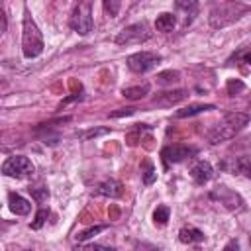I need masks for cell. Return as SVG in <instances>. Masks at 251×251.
Returning a JSON list of instances; mask_svg holds the SVG:
<instances>
[{"label":"cell","instance_id":"cell-2","mask_svg":"<svg viewBox=\"0 0 251 251\" xmlns=\"http://www.w3.org/2000/svg\"><path fill=\"white\" fill-rule=\"evenodd\" d=\"M22 51L25 59H35L43 53V37L35 24V20L25 10L24 16V27H22Z\"/></svg>","mask_w":251,"mask_h":251},{"label":"cell","instance_id":"cell-4","mask_svg":"<svg viewBox=\"0 0 251 251\" xmlns=\"http://www.w3.org/2000/svg\"><path fill=\"white\" fill-rule=\"evenodd\" d=\"M35 171L33 163L24 157V155H14V157H8L2 165V173L6 176H14V178H27L31 176Z\"/></svg>","mask_w":251,"mask_h":251},{"label":"cell","instance_id":"cell-24","mask_svg":"<svg viewBox=\"0 0 251 251\" xmlns=\"http://www.w3.org/2000/svg\"><path fill=\"white\" fill-rule=\"evenodd\" d=\"M29 192H31V196L37 200V202H47V198H49V190L45 188V186H37V188H29Z\"/></svg>","mask_w":251,"mask_h":251},{"label":"cell","instance_id":"cell-16","mask_svg":"<svg viewBox=\"0 0 251 251\" xmlns=\"http://www.w3.org/2000/svg\"><path fill=\"white\" fill-rule=\"evenodd\" d=\"M149 84L143 82V84H137V86H127V88H122V96L127 98V100H139L143 98L145 94H149Z\"/></svg>","mask_w":251,"mask_h":251},{"label":"cell","instance_id":"cell-23","mask_svg":"<svg viewBox=\"0 0 251 251\" xmlns=\"http://www.w3.org/2000/svg\"><path fill=\"white\" fill-rule=\"evenodd\" d=\"M75 251H116L112 247H104V245H96V243H80L75 247Z\"/></svg>","mask_w":251,"mask_h":251},{"label":"cell","instance_id":"cell-30","mask_svg":"<svg viewBox=\"0 0 251 251\" xmlns=\"http://www.w3.org/2000/svg\"><path fill=\"white\" fill-rule=\"evenodd\" d=\"M237 59H243V63L251 65V49H245V51H241V53L237 55Z\"/></svg>","mask_w":251,"mask_h":251},{"label":"cell","instance_id":"cell-33","mask_svg":"<svg viewBox=\"0 0 251 251\" xmlns=\"http://www.w3.org/2000/svg\"><path fill=\"white\" fill-rule=\"evenodd\" d=\"M6 31V14L4 10H0V35Z\"/></svg>","mask_w":251,"mask_h":251},{"label":"cell","instance_id":"cell-18","mask_svg":"<svg viewBox=\"0 0 251 251\" xmlns=\"http://www.w3.org/2000/svg\"><path fill=\"white\" fill-rule=\"evenodd\" d=\"M231 171L233 173H239V175H245L247 178H251V159L249 157H237L231 161Z\"/></svg>","mask_w":251,"mask_h":251},{"label":"cell","instance_id":"cell-13","mask_svg":"<svg viewBox=\"0 0 251 251\" xmlns=\"http://www.w3.org/2000/svg\"><path fill=\"white\" fill-rule=\"evenodd\" d=\"M8 204H10V210H12L16 216H25V214H29V210H31L29 200H25L24 196L14 194V192L8 196Z\"/></svg>","mask_w":251,"mask_h":251},{"label":"cell","instance_id":"cell-20","mask_svg":"<svg viewBox=\"0 0 251 251\" xmlns=\"http://www.w3.org/2000/svg\"><path fill=\"white\" fill-rule=\"evenodd\" d=\"M47 218H49V208H41V210H37L35 220L29 224V227H31V229H39V227L47 222Z\"/></svg>","mask_w":251,"mask_h":251},{"label":"cell","instance_id":"cell-19","mask_svg":"<svg viewBox=\"0 0 251 251\" xmlns=\"http://www.w3.org/2000/svg\"><path fill=\"white\" fill-rule=\"evenodd\" d=\"M180 80V73L178 71H163L157 75V82L159 84H175Z\"/></svg>","mask_w":251,"mask_h":251},{"label":"cell","instance_id":"cell-17","mask_svg":"<svg viewBox=\"0 0 251 251\" xmlns=\"http://www.w3.org/2000/svg\"><path fill=\"white\" fill-rule=\"evenodd\" d=\"M204 237L206 235L196 227H182L178 231V239L182 243H200V241H204Z\"/></svg>","mask_w":251,"mask_h":251},{"label":"cell","instance_id":"cell-27","mask_svg":"<svg viewBox=\"0 0 251 251\" xmlns=\"http://www.w3.org/2000/svg\"><path fill=\"white\" fill-rule=\"evenodd\" d=\"M104 10L106 12H110V16H116L118 14V10H120V2H116V0H112V2H104Z\"/></svg>","mask_w":251,"mask_h":251},{"label":"cell","instance_id":"cell-25","mask_svg":"<svg viewBox=\"0 0 251 251\" xmlns=\"http://www.w3.org/2000/svg\"><path fill=\"white\" fill-rule=\"evenodd\" d=\"M241 90H245V84H243L241 80H229V82H227V94H229V96H235V94H239Z\"/></svg>","mask_w":251,"mask_h":251},{"label":"cell","instance_id":"cell-1","mask_svg":"<svg viewBox=\"0 0 251 251\" xmlns=\"http://www.w3.org/2000/svg\"><path fill=\"white\" fill-rule=\"evenodd\" d=\"M247 122H249V116H247V114H243V112H229V114H226V116L212 127V131L208 133V141H210L212 145H218V143H222V141H227V139H231L237 131H241V129L247 126Z\"/></svg>","mask_w":251,"mask_h":251},{"label":"cell","instance_id":"cell-12","mask_svg":"<svg viewBox=\"0 0 251 251\" xmlns=\"http://www.w3.org/2000/svg\"><path fill=\"white\" fill-rule=\"evenodd\" d=\"M188 96V92L186 90H173V92H161V94H157L155 98H153V104H157V106H173V104H176V102H180V100H184Z\"/></svg>","mask_w":251,"mask_h":251},{"label":"cell","instance_id":"cell-9","mask_svg":"<svg viewBox=\"0 0 251 251\" xmlns=\"http://www.w3.org/2000/svg\"><path fill=\"white\" fill-rule=\"evenodd\" d=\"M212 175H214V169H212V165L208 161H198L190 169V176L194 178L196 184H206L212 178Z\"/></svg>","mask_w":251,"mask_h":251},{"label":"cell","instance_id":"cell-11","mask_svg":"<svg viewBox=\"0 0 251 251\" xmlns=\"http://www.w3.org/2000/svg\"><path fill=\"white\" fill-rule=\"evenodd\" d=\"M122 192H124V186H122V182L116 180V178H108V180H104V182H100V184L96 186V194H100V196L118 198V196H122Z\"/></svg>","mask_w":251,"mask_h":251},{"label":"cell","instance_id":"cell-5","mask_svg":"<svg viewBox=\"0 0 251 251\" xmlns=\"http://www.w3.org/2000/svg\"><path fill=\"white\" fill-rule=\"evenodd\" d=\"M237 10H245L241 4H220L210 12V24L214 27H224L231 22H235L237 18H241L237 14Z\"/></svg>","mask_w":251,"mask_h":251},{"label":"cell","instance_id":"cell-28","mask_svg":"<svg viewBox=\"0 0 251 251\" xmlns=\"http://www.w3.org/2000/svg\"><path fill=\"white\" fill-rule=\"evenodd\" d=\"M110 129H106V127H100V129H88V131H84L82 133V137L84 139H90V137H98V135H104V133H108Z\"/></svg>","mask_w":251,"mask_h":251},{"label":"cell","instance_id":"cell-32","mask_svg":"<svg viewBox=\"0 0 251 251\" xmlns=\"http://www.w3.org/2000/svg\"><path fill=\"white\" fill-rule=\"evenodd\" d=\"M178 8H184V10H196V4L194 2H176Z\"/></svg>","mask_w":251,"mask_h":251},{"label":"cell","instance_id":"cell-10","mask_svg":"<svg viewBox=\"0 0 251 251\" xmlns=\"http://www.w3.org/2000/svg\"><path fill=\"white\" fill-rule=\"evenodd\" d=\"M212 198H216V200H220L226 208H229V210H233V208H237L239 204H241V198L233 192V190H229V188H218V190H214L212 192Z\"/></svg>","mask_w":251,"mask_h":251},{"label":"cell","instance_id":"cell-14","mask_svg":"<svg viewBox=\"0 0 251 251\" xmlns=\"http://www.w3.org/2000/svg\"><path fill=\"white\" fill-rule=\"evenodd\" d=\"M216 106L214 104H190L186 108H180L175 112V118H190V116H196L200 112H208V110H214Z\"/></svg>","mask_w":251,"mask_h":251},{"label":"cell","instance_id":"cell-15","mask_svg":"<svg viewBox=\"0 0 251 251\" xmlns=\"http://www.w3.org/2000/svg\"><path fill=\"white\" fill-rule=\"evenodd\" d=\"M175 24H176V18H175V14H171V12H163V14H159L157 20H155L157 31H165V33H167V31H173Z\"/></svg>","mask_w":251,"mask_h":251},{"label":"cell","instance_id":"cell-6","mask_svg":"<svg viewBox=\"0 0 251 251\" xmlns=\"http://www.w3.org/2000/svg\"><path fill=\"white\" fill-rule=\"evenodd\" d=\"M161 61V55L159 53H153V51H139V53H133L127 57V69L131 73H147L149 69H153L157 63Z\"/></svg>","mask_w":251,"mask_h":251},{"label":"cell","instance_id":"cell-31","mask_svg":"<svg viewBox=\"0 0 251 251\" xmlns=\"http://www.w3.org/2000/svg\"><path fill=\"white\" fill-rule=\"evenodd\" d=\"M224 251H239V243H237V239H231V241L224 247Z\"/></svg>","mask_w":251,"mask_h":251},{"label":"cell","instance_id":"cell-7","mask_svg":"<svg viewBox=\"0 0 251 251\" xmlns=\"http://www.w3.org/2000/svg\"><path fill=\"white\" fill-rule=\"evenodd\" d=\"M147 37H149V33H147L145 24H131V25H127V27H124V29L120 31V35L116 37V43H120V45L141 43V41H145Z\"/></svg>","mask_w":251,"mask_h":251},{"label":"cell","instance_id":"cell-3","mask_svg":"<svg viewBox=\"0 0 251 251\" xmlns=\"http://www.w3.org/2000/svg\"><path fill=\"white\" fill-rule=\"evenodd\" d=\"M71 27L80 33V35H86L92 31V4L90 2H80L75 6L73 14H71V20H69Z\"/></svg>","mask_w":251,"mask_h":251},{"label":"cell","instance_id":"cell-8","mask_svg":"<svg viewBox=\"0 0 251 251\" xmlns=\"http://www.w3.org/2000/svg\"><path fill=\"white\" fill-rule=\"evenodd\" d=\"M192 153H196V149H192V147H188V145H182V143H175V145L163 147L161 157H163L167 163H180V161L188 159Z\"/></svg>","mask_w":251,"mask_h":251},{"label":"cell","instance_id":"cell-26","mask_svg":"<svg viewBox=\"0 0 251 251\" xmlns=\"http://www.w3.org/2000/svg\"><path fill=\"white\" fill-rule=\"evenodd\" d=\"M155 176H157V173H155L153 165L147 163V171H145V175H143V182H145V184H151V182L155 180Z\"/></svg>","mask_w":251,"mask_h":251},{"label":"cell","instance_id":"cell-22","mask_svg":"<svg viewBox=\"0 0 251 251\" xmlns=\"http://www.w3.org/2000/svg\"><path fill=\"white\" fill-rule=\"evenodd\" d=\"M108 226H94V227H90V229H86V231H80V233H76L75 237L78 239V241H86V239H90V237H94L96 233H100V231H104Z\"/></svg>","mask_w":251,"mask_h":251},{"label":"cell","instance_id":"cell-29","mask_svg":"<svg viewBox=\"0 0 251 251\" xmlns=\"http://www.w3.org/2000/svg\"><path fill=\"white\" fill-rule=\"evenodd\" d=\"M133 112H135L133 108H122L120 112H112L110 116H112V118H120V116H131Z\"/></svg>","mask_w":251,"mask_h":251},{"label":"cell","instance_id":"cell-21","mask_svg":"<svg viewBox=\"0 0 251 251\" xmlns=\"http://www.w3.org/2000/svg\"><path fill=\"white\" fill-rule=\"evenodd\" d=\"M153 220H155V224L165 226L169 222V208L167 206H157V210L153 212Z\"/></svg>","mask_w":251,"mask_h":251}]
</instances>
